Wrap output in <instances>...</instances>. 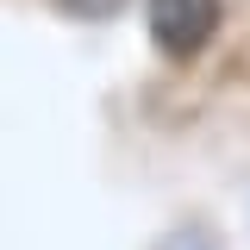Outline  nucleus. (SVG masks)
<instances>
[{
  "mask_svg": "<svg viewBox=\"0 0 250 250\" xmlns=\"http://www.w3.org/2000/svg\"><path fill=\"white\" fill-rule=\"evenodd\" d=\"M219 19H225V0H144V25H150V44L169 62H188L213 44Z\"/></svg>",
  "mask_w": 250,
  "mask_h": 250,
  "instance_id": "f257e3e1",
  "label": "nucleus"
},
{
  "mask_svg": "<svg viewBox=\"0 0 250 250\" xmlns=\"http://www.w3.org/2000/svg\"><path fill=\"white\" fill-rule=\"evenodd\" d=\"M69 19H88V25H100V19H119L131 0H57Z\"/></svg>",
  "mask_w": 250,
  "mask_h": 250,
  "instance_id": "f03ea898",
  "label": "nucleus"
}]
</instances>
